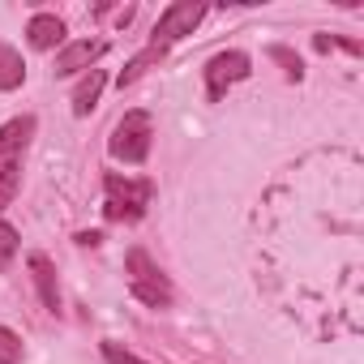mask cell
<instances>
[{
    "mask_svg": "<svg viewBox=\"0 0 364 364\" xmlns=\"http://www.w3.org/2000/svg\"><path fill=\"white\" fill-rule=\"evenodd\" d=\"M26 39H31L35 52H52V48L65 43V22L56 14H35L31 26H26Z\"/></svg>",
    "mask_w": 364,
    "mask_h": 364,
    "instance_id": "ba28073f",
    "label": "cell"
},
{
    "mask_svg": "<svg viewBox=\"0 0 364 364\" xmlns=\"http://www.w3.org/2000/svg\"><path fill=\"white\" fill-rule=\"evenodd\" d=\"M31 137H35V116H18L9 124H0V210L18 198L22 163H26Z\"/></svg>",
    "mask_w": 364,
    "mask_h": 364,
    "instance_id": "6da1fadb",
    "label": "cell"
},
{
    "mask_svg": "<svg viewBox=\"0 0 364 364\" xmlns=\"http://www.w3.org/2000/svg\"><path fill=\"white\" fill-rule=\"evenodd\" d=\"M14 253H18V232H14L5 219H0V270L14 262Z\"/></svg>",
    "mask_w": 364,
    "mask_h": 364,
    "instance_id": "9a60e30c",
    "label": "cell"
},
{
    "mask_svg": "<svg viewBox=\"0 0 364 364\" xmlns=\"http://www.w3.org/2000/svg\"><path fill=\"white\" fill-rule=\"evenodd\" d=\"M249 73H253V60L245 52H219V56H210V65H206V99L219 103L228 95V86L245 82Z\"/></svg>",
    "mask_w": 364,
    "mask_h": 364,
    "instance_id": "8992f818",
    "label": "cell"
},
{
    "mask_svg": "<svg viewBox=\"0 0 364 364\" xmlns=\"http://www.w3.org/2000/svg\"><path fill=\"white\" fill-rule=\"evenodd\" d=\"M124 270H129V291L141 304H150V309H167L171 304V283H167V274L154 266V257L146 249H129Z\"/></svg>",
    "mask_w": 364,
    "mask_h": 364,
    "instance_id": "3957f363",
    "label": "cell"
},
{
    "mask_svg": "<svg viewBox=\"0 0 364 364\" xmlns=\"http://www.w3.org/2000/svg\"><path fill=\"white\" fill-rule=\"evenodd\" d=\"M103 52H107L103 39H77V43H65V48L56 52V77H73V73H82V69H95V65L103 60Z\"/></svg>",
    "mask_w": 364,
    "mask_h": 364,
    "instance_id": "52a82bcc",
    "label": "cell"
},
{
    "mask_svg": "<svg viewBox=\"0 0 364 364\" xmlns=\"http://www.w3.org/2000/svg\"><path fill=\"white\" fill-rule=\"evenodd\" d=\"M163 56H167V52H159V48H146V52H137V56H133V60H129V65L120 69L116 86H120V90H124V86H133V82H137V77H141L146 69H154V65H159Z\"/></svg>",
    "mask_w": 364,
    "mask_h": 364,
    "instance_id": "7c38bea8",
    "label": "cell"
},
{
    "mask_svg": "<svg viewBox=\"0 0 364 364\" xmlns=\"http://www.w3.org/2000/svg\"><path fill=\"white\" fill-rule=\"evenodd\" d=\"M26 266H31V279H35V287H39V300H43V309H60V287H56V266L43 257V253H31L26 257Z\"/></svg>",
    "mask_w": 364,
    "mask_h": 364,
    "instance_id": "9c48e42d",
    "label": "cell"
},
{
    "mask_svg": "<svg viewBox=\"0 0 364 364\" xmlns=\"http://www.w3.org/2000/svg\"><path fill=\"white\" fill-rule=\"evenodd\" d=\"M18 360H22V338L0 326V364H18Z\"/></svg>",
    "mask_w": 364,
    "mask_h": 364,
    "instance_id": "4fadbf2b",
    "label": "cell"
},
{
    "mask_svg": "<svg viewBox=\"0 0 364 364\" xmlns=\"http://www.w3.org/2000/svg\"><path fill=\"white\" fill-rule=\"evenodd\" d=\"M270 56L283 65V73H287L291 82H300V77H304V65H300V56H296L291 48H270Z\"/></svg>",
    "mask_w": 364,
    "mask_h": 364,
    "instance_id": "5bb4252c",
    "label": "cell"
},
{
    "mask_svg": "<svg viewBox=\"0 0 364 364\" xmlns=\"http://www.w3.org/2000/svg\"><path fill=\"white\" fill-rule=\"evenodd\" d=\"M313 48H317V52H330V48H334V35H313Z\"/></svg>",
    "mask_w": 364,
    "mask_h": 364,
    "instance_id": "e0dca14e",
    "label": "cell"
},
{
    "mask_svg": "<svg viewBox=\"0 0 364 364\" xmlns=\"http://www.w3.org/2000/svg\"><path fill=\"white\" fill-rule=\"evenodd\" d=\"M150 137H154V120H150V112H129V116L112 129L107 150H112V159L137 167V163H146V154H150Z\"/></svg>",
    "mask_w": 364,
    "mask_h": 364,
    "instance_id": "277c9868",
    "label": "cell"
},
{
    "mask_svg": "<svg viewBox=\"0 0 364 364\" xmlns=\"http://www.w3.org/2000/svg\"><path fill=\"white\" fill-rule=\"evenodd\" d=\"M103 189H107V202H103V219L112 223H137L154 198V180H133V176H120V171H107L103 180Z\"/></svg>",
    "mask_w": 364,
    "mask_h": 364,
    "instance_id": "7a4b0ae2",
    "label": "cell"
},
{
    "mask_svg": "<svg viewBox=\"0 0 364 364\" xmlns=\"http://www.w3.org/2000/svg\"><path fill=\"white\" fill-rule=\"evenodd\" d=\"M99 240H103V236H99V232H77V245H86V249H95V245H99Z\"/></svg>",
    "mask_w": 364,
    "mask_h": 364,
    "instance_id": "ac0fdd59",
    "label": "cell"
},
{
    "mask_svg": "<svg viewBox=\"0 0 364 364\" xmlns=\"http://www.w3.org/2000/svg\"><path fill=\"white\" fill-rule=\"evenodd\" d=\"M103 360H107V364H150V360H141V355L124 351L120 343H103Z\"/></svg>",
    "mask_w": 364,
    "mask_h": 364,
    "instance_id": "2e32d148",
    "label": "cell"
},
{
    "mask_svg": "<svg viewBox=\"0 0 364 364\" xmlns=\"http://www.w3.org/2000/svg\"><path fill=\"white\" fill-rule=\"evenodd\" d=\"M22 82H26V60H22V52L9 48V43H0V90H18Z\"/></svg>",
    "mask_w": 364,
    "mask_h": 364,
    "instance_id": "8fae6325",
    "label": "cell"
},
{
    "mask_svg": "<svg viewBox=\"0 0 364 364\" xmlns=\"http://www.w3.org/2000/svg\"><path fill=\"white\" fill-rule=\"evenodd\" d=\"M206 18V5H198V0H176V5H167L154 22V35H150V48L167 52L171 43H180L185 35H193Z\"/></svg>",
    "mask_w": 364,
    "mask_h": 364,
    "instance_id": "5b68a950",
    "label": "cell"
},
{
    "mask_svg": "<svg viewBox=\"0 0 364 364\" xmlns=\"http://www.w3.org/2000/svg\"><path fill=\"white\" fill-rule=\"evenodd\" d=\"M103 86H107V73L103 69H90L77 82V90H73V116H90L95 103H99V95H103Z\"/></svg>",
    "mask_w": 364,
    "mask_h": 364,
    "instance_id": "30bf717a",
    "label": "cell"
}]
</instances>
